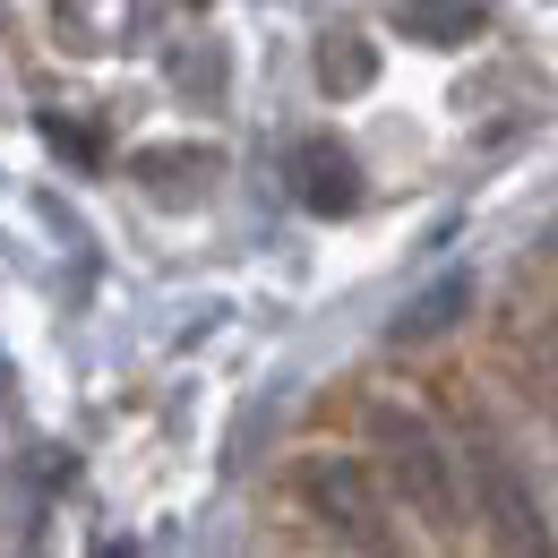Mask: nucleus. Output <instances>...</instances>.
Masks as SVG:
<instances>
[{
    "instance_id": "obj_4",
    "label": "nucleus",
    "mask_w": 558,
    "mask_h": 558,
    "mask_svg": "<svg viewBox=\"0 0 558 558\" xmlns=\"http://www.w3.org/2000/svg\"><path fill=\"white\" fill-rule=\"evenodd\" d=\"M292 198L310 215H352L361 207V163L344 138H301L292 146Z\"/></svg>"
},
{
    "instance_id": "obj_3",
    "label": "nucleus",
    "mask_w": 558,
    "mask_h": 558,
    "mask_svg": "<svg viewBox=\"0 0 558 558\" xmlns=\"http://www.w3.org/2000/svg\"><path fill=\"white\" fill-rule=\"evenodd\" d=\"M464 464H473V498L489 515V542L498 550H550V524H542V498L515 473V456L489 438V429H464Z\"/></svg>"
},
{
    "instance_id": "obj_5",
    "label": "nucleus",
    "mask_w": 558,
    "mask_h": 558,
    "mask_svg": "<svg viewBox=\"0 0 558 558\" xmlns=\"http://www.w3.org/2000/svg\"><path fill=\"white\" fill-rule=\"evenodd\" d=\"M396 35H413V44H473L482 35V0H396Z\"/></svg>"
},
{
    "instance_id": "obj_1",
    "label": "nucleus",
    "mask_w": 558,
    "mask_h": 558,
    "mask_svg": "<svg viewBox=\"0 0 558 558\" xmlns=\"http://www.w3.org/2000/svg\"><path fill=\"white\" fill-rule=\"evenodd\" d=\"M369 447H378V464H387V482L396 498L429 515L438 533H456L464 524V489H456V447L438 438V421L413 413V404H369Z\"/></svg>"
},
{
    "instance_id": "obj_6",
    "label": "nucleus",
    "mask_w": 558,
    "mask_h": 558,
    "mask_svg": "<svg viewBox=\"0 0 558 558\" xmlns=\"http://www.w3.org/2000/svg\"><path fill=\"white\" fill-rule=\"evenodd\" d=\"M369 77H378V61H369L361 35H327V44H318V86H327V95H352V86H369Z\"/></svg>"
},
{
    "instance_id": "obj_2",
    "label": "nucleus",
    "mask_w": 558,
    "mask_h": 558,
    "mask_svg": "<svg viewBox=\"0 0 558 558\" xmlns=\"http://www.w3.org/2000/svg\"><path fill=\"white\" fill-rule=\"evenodd\" d=\"M301 498H310V515H318L336 542H352V550H387V542H396L387 489H378V473H369L361 456H310V464H301Z\"/></svg>"
},
{
    "instance_id": "obj_7",
    "label": "nucleus",
    "mask_w": 558,
    "mask_h": 558,
    "mask_svg": "<svg viewBox=\"0 0 558 558\" xmlns=\"http://www.w3.org/2000/svg\"><path fill=\"white\" fill-rule=\"evenodd\" d=\"M456 301H464V283H438V292L421 301V310H413V318H404V327H396V336L413 344V336H429V327H447V318H456Z\"/></svg>"
}]
</instances>
